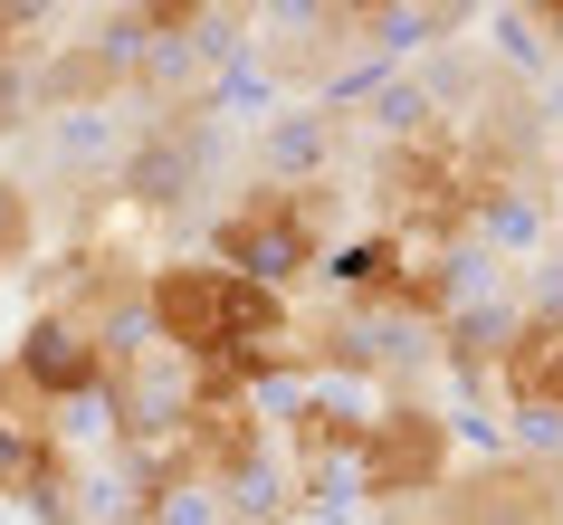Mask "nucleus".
I'll list each match as a JSON object with an SVG mask.
<instances>
[{
  "mask_svg": "<svg viewBox=\"0 0 563 525\" xmlns=\"http://www.w3.org/2000/svg\"><path fill=\"white\" fill-rule=\"evenodd\" d=\"M30 239H38V201L20 192V182H0V277L30 259Z\"/></svg>",
  "mask_w": 563,
  "mask_h": 525,
  "instance_id": "7ed1b4c3",
  "label": "nucleus"
},
{
  "mask_svg": "<svg viewBox=\"0 0 563 525\" xmlns=\"http://www.w3.org/2000/svg\"><path fill=\"white\" fill-rule=\"evenodd\" d=\"M10 373L30 382L38 402L87 411L96 392H106V373H115V344H106L96 325H77L67 306H38V316L20 325V344H10Z\"/></svg>",
  "mask_w": 563,
  "mask_h": 525,
  "instance_id": "f257e3e1",
  "label": "nucleus"
},
{
  "mask_svg": "<svg viewBox=\"0 0 563 525\" xmlns=\"http://www.w3.org/2000/svg\"><path fill=\"white\" fill-rule=\"evenodd\" d=\"M440 449H449V430L430 420V411L391 402L383 420H363V439H354V478H363L373 496H411V488H430V478H440Z\"/></svg>",
  "mask_w": 563,
  "mask_h": 525,
  "instance_id": "f03ea898",
  "label": "nucleus"
}]
</instances>
